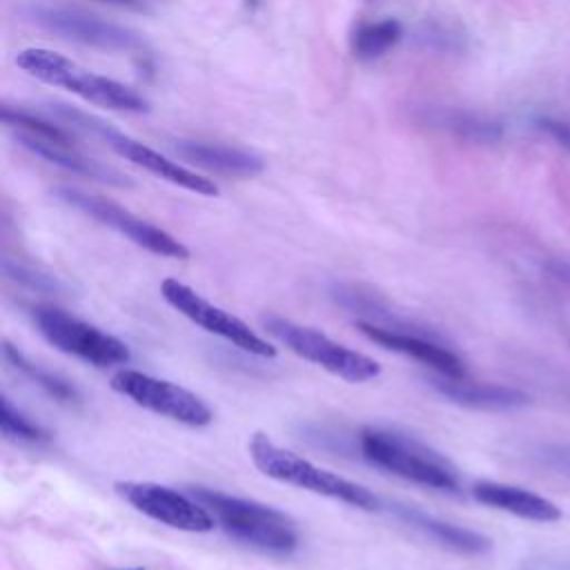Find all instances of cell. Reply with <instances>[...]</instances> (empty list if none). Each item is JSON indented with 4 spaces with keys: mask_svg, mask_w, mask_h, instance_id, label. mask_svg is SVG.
Masks as SVG:
<instances>
[{
    "mask_svg": "<svg viewBox=\"0 0 570 570\" xmlns=\"http://www.w3.org/2000/svg\"><path fill=\"white\" fill-rule=\"evenodd\" d=\"M27 16L58 33L60 38L76 40L82 45H91L98 49H109V51H131L140 47V40L134 31L107 22L98 16L85 13L80 9H69V7H58V4H31L27 9Z\"/></svg>",
    "mask_w": 570,
    "mask_h": 570,
    "instance_id": "cell-12",
    "label": "cell"
},
{
    "mask_svg": "<svg viewBox=\"0 0 570 570\" xmlns=\"http://www.w3.org/2000/svg\"><path fill=\"white\" fill-rule=\"evenodd\" d=\"M472 497L483 505H490L494 510H501L528 521L550 523L561 517V510L550 499L510 483L476 481L472 485Z\"/></svg>",
    "mask_w": 570,
    "mask_h": 570,
    "instance_id": "cell-14",
    "label": "cell"
},
{
    "mask_svg": "<svg viewBox=\"0 0 570 570\" xmlns=\"http://www.w3.org/2000/svg\"><path fill=\"white\" fill-rule=\"evenodd\" d=\"M247 448H249V456H252V463L256 465V470L274 481L327 497L332 501L347 503V505L365 510V512H374L381 508V499L370 488H365L356 481H350L332 470L314 465L312 461L303 459L301 454L281 448L263 432L252 434Z\"/></svg>",
    "mask_w": 570,
    "mask_h": 570,
    "instance_id": "cell-2",
    "label": "cell"
},
{
    "mask_svg": "<svg viewBox=\"0 0 570 570\" xmlns=\"http://www.w3.org/2000/svg\"><path fill=\"white\" fill-rule=\"evenodd\" d=\"M550 459H552V465H554L557 470H561L563 474L570 476V450H554V452L550 454Z\"/></svg>",
    "mask_w": 570,
    "mask_h": 570,
    "instance_id": "cell-23",
    "label": "cell"
},
{
    "mask_svg": "<svg viewBox=\"0 0 570 570\" xmlns=\"http://www.w3.org/2000/svg\"><path fill=\"white\" fill-rule=\"evenodd\" d=\"M189 494L209 510L225 534L254 550L289 554L298 548V530L294 521L272 505L200 485L189 488Z\"/></svg>",
    "mask_w": 570,
    "mask_h": 570,
    "instance_id": "cell-1",
    "label": "cell"
},
{
    "mask_svg": "<svg viewBox=\"0 0 570 570\" xmlns=\"http://www.w3.org/2000/svg\"><path fill=\"white\" fill-rule=\"evenodd\" d=\"M261 323L289 352L347 383H365L381 374V365L372 356L336 343L316 327L301 325L276 314L263 316Z\"/></svg>",
    "mask_w": 570,
    "mask_h": 570,
    "instance_id": "cell-5",
    "label": "cell"
},
{
    "mask_svg": "<svg viewBox=\"0 0 570 570\" xmlns=\"http://www.w3.org/2000/svg\"><path fill=\"white\" fill-rule=\"evenodd\" d=\"M394 512L405 521L410 523L412 528H416L419 532H423L428 539H432L434 543L452 550V552H459V554H485L490 550V539L483 537L481 532L476 530H470V528H463V525H456V523H450V521H443L439 517H432L419 508H412V505H396Z\"/></svg>",
    "mask_w": 570,
    "mask_h": 570,
    "instance_id": "cell-17",
    "label": "cell"
},
{
    "mask_svg": "<svg viewBox=\"0 0 570 570\" xmlns=\"http://www.w3.org/2000/svg\"><path fill=\"white\" fill-rule=\"evenodd\" d=\"M432 120L436 125H443L452 131H456L459 136L463 138H472V140H492L497 138V127L492 122H483V120H476L468 114H461V111H434L432 114Z\"/></svg>",
    "mask_w": 570,
    "mask_h": 570,
    "instance_id": "cell-22",
    "label": "cell"
},
{
    "mask_svg": "<svg viewBox=\"0 0 570 570\" xmlns=\"http://www.w3.org/2000/svg\"><path fill=\"white\" fill-rule=\"evenodd\" d=\"M16 62L29 76L47 85L69 89L96 105L118 109V111H134V114L147 111V100L134 89H129L127 85L85 71L76 62H71L69 58L51 49H40V47L24 49L16 56Z\"/></svg>",
    "mask_w": 570,
    "mask_h": 570,
    "instance_id": "cell-4",
    "label": "cell"
},
{
    "mask_svg": "<svg viewBox=\"0 0 570 570\" xmlns=\"http://www.w3.org/2000/svg\"><path fill=\"white\" fill-rule=\"evenodd\" d=\"M56 194L60 200H65L73 209L116 229L118 234H122L125 238H129L131 243H136L138 247L147 249L156 256L178 258V261L189 258V249L180 240H176L171 234L134 216L131 212L122 209L120 205H116L111 200H105L100 196H94V194H87L80 189H71V187H60Z\"/></svg>",
    "mask_w": 570,
    "mask_h": 570,
    "instance_id": "cell-9",
    "label": "cell"
},
{
    "mask_svg": "<svg viewBox=\"0 0 570 570\" xmlns=\"http://www.w3.org/2000/svg\"><path fill=\"white\" fill-rule=\"evenodd\" d=\"M176 151L207 169V171H216L223 176H240V178H249L263 171V160L245 149L232 147V145H220V142H200V140H180L176 145Z\"/></svg>",
    "mask_w": 570,
    "mask_h": 570,
    "instance_id": "cell-16",
    "label": "cell"
},
{
    "mask_svg": "<svg viewBox=\"0 0 570 570\" xmlns=\"http://www.w3.org/2000/svg\"><path fill=\"white\" fill-rule=\"evenodd\" d=\"M18 140L36 156H40L47 163L58 165L67 171H73V174H80V176H87V178H94L100 183H109V185H127V178H122L116 169L71 149L69 140H51V138H36V136H18Z\"/></svg>",
    "mask_w": 570,
    "mask_h": 570,
    "instance_id": "cell-18",
    "label": "cell"
},
{
    "mask_svg": "<svg viewBox=\"0 0 570 570\" xmlns=\"http://www.w3.org/2000/svg\"><path fill=\"white\" fill-rule=\"evenodd\" d=\"M434 390L450 399L452 403L474 407V410H492V412H505V410H519L528 403V394L501 383H472L465 379H445L439 376L432 381Z\"/></svg>",
    "mask_w": 570,
    "mask_h": 570,
    "instance_id": "cell-15",
    "label": "cell"
},
{
    "mask_svg": "<svg viewBox=\"0 0 570 570\" xmlns=\"http://www.w3.org/2000/svg\"><path fill=\"white\" fill-rule=\"evenodd\" d=\"M109 385L138 407L189 428H205L214 419L212 407L198 394L167 379L122 367L111 376Z\"/></svg>",
    "mask_w": 570,
    "mask_h": 570,
    "instance_id": "cell-7",
    "label": "cell"
},
{
    "mask_svg": "<svg viewBox=\"0 0 570 570\" xmlns=\"http://www.w3.org/2000/svg\"><path fill=\"white\" fill-rule=\"evenodd\" d=\"M358 448L370 465L394 476L443 492L459 490L456 468L443 454L414 436L383 428H363L358 434Z\"/></svg>",
    "mask_w": 570,
    "mask_h": 570,
    "instance_id": "cell-3",
    "label": "cell"
},
{
    "mask_svg": "<svg viewBox=\"0 0 570 570\" xmlns=\"http://www.w3.org/2000/svg\"><path fill=\"white\" fill-rule=\"evenodd\" d=\"M160 296L169 307H174L180 316H185L194 325L203 327L214 336L225 338L227 343H232L234 347L252 356L274 358L278 354L276 347L269 341H265L261 334H256L243 318L209 303L205 296H200L196 289L180 283L178 278H165L160 283Z\"/></svg>",
    "mask_w": 570,
    "mask_h": 570,
    "instance_id": "cell-8",
    "label": "cell"
},
{
    "mask_svg": "<svg viewBox=\"0 0 570 570\" xmlns=\"http://www.w3.org/2000/svg\"><path fill=\"white\" fill-rule=\"evenodd\" d=\"M33 325L40 336L56 350L71 354L96 367L125 365L129 347L114 334L60 309L53 305H38L31 312Z\"/></svg>",
    "mask_w": 570,
    "mask_h": 570,
    "instance_id": "cell-6",
    "label": "cell"
},
{
    "mask_svg": "<svg viewBox=\"0 0 570 570\" xmlns=\"http://www.w3.org/2000/svg\"><path fill=\"white\" fill-rule=\"evenodd\" d=\"M114 490L140 514L183 532H209L214 517L191 494L154 481H116Z\"/></svg>",
    "mask_w": 570,
    "mask_h": 570,
    "instance_id": "cell-10",
    "label": "cell"
},
{
    "mask_svg": "<svg viewBox=\"0 0 570 570\" xmlns=\"http://www.w3.org/2000/svg\"><path fill=\"white\" fill-rule=\"evenodd\" d=\"M116 570H145V568H116Z\"/></svg>",
    "mask_w": 570,
    "mask_h": 570,
    "instance_id": "cell-25",
    "label": "cell"
},
{
    "mask_svg": "<svg viewBox=\"0 0 570 570\" xmlns=\"http://www.w3.org/2000/svg\"><path fill=\"white\" fill-rule=\"evenodd\" d=\"M403 36L399 20L385 18L379 22L361 24L352 36V51L358 60H374L387 53Z\"/></svg>",
    "mask_w": 570,
    "mask_h": 570,
    "instance_id": "cell-20",
    "label": "cell"
},
{
    "mask_svg": "<svg viewBox=\"0 0 570 570\" xmlns=\"http://www.w3.org/2000/svg\"><path fill=\"white\" fill-rule=\"evenodd\" d=\"M102 2H111L118 7H129V9H145L147 0H102Z\"/></svg>",
    "mask_w": 570,
    "mask_h": 570,
    "instance_id": "cell-24",
    "label": "cell"
},
{
    "mask_svg": "<svg viewBox=\"0 0 570 570\" xmlns=\"http://www.w3.org/2000/svg\"><path fill=\"white\" fill-rule=\"evenodd\" d=\"M2 356H4V361H7L16 372H20V374H22L24 379H29L33 385H38L40 390H45L51 399H56V401H60V403H73V401H78V392H76V387H73L69 381H65V379H60L58 374H53V372L40 367L38 363H33L24 352H20V350H18L16 345H11L9 341L2 343Z\"/></svg>",
    "mask_w": 570,
    "mask_h": 570,
    "instance_id": "cell-19",
    "label": "cell"
},
{
    "mask_svg": "<svg viewBox=\"0 0 570 570\" xmlns=\"http://www.w3.org/2000/svg\"><path fill=\"white\" fill-rule=\"evenodd\" d=\"M356 330L367 336L372 343L410 356L423 365H428L430 370H434L439 376L445 379H463L465 376V367L463 361L443 343L425 338L421 334H410V332H399L392 327H383L370 321H356Z\"/></svg>",
    "mask_w": 570,
    "mask_h": 570,
    "instance_id": "cell-13",
    "label": "cell"
},
{
    "mask_svg": "<svg viewBox=\"0 0 570 570\" xmlns=\"http://www.w3.org/2000/svg\"><path fill=\"white\" fill-rule=\"evenodd\" d=\"M60 114L71 125H78V127H82L87 131H94V134H100L109 142V147L114 151H118L120 156H125L134 165L147 169L149 174H154V176H158V178H163V180H167L171 185H178L183 189L196 191L200 196H216L218 194V187L214 185V180H209V178H205V176H200V174H196V171H191V169L169 160L167 156L154 151L151 147H147V145H142V142H138V140H134V138H129L125 134L114 131L102 120H96V118H91L87 114L67 109V107L60 109Z\"/></svg>",
    "mask_w": 570,
    "mask_h": 570,
    "instance_id": "cell-11",
    "label": "cell"
},
{
    "mask_svg": "<svg viewBox=\"0 0 570 570\" xmlns=\"http://www.w3.org/2000/svg\"><path fill=\"white\" fill-rule=\"evenodd\" d=\"M0 425H2V434L7 439L13 441H24V443H38L45 441L47 434L40 425H36L29 416H24L13 403L11 399H7L2 394L0 399Z\"/></svg>",
    "mask_w": 570,
    "mask_h": 570,
    "instance_id": "cell-21",
    "label": "cell"
}]
</instances>
